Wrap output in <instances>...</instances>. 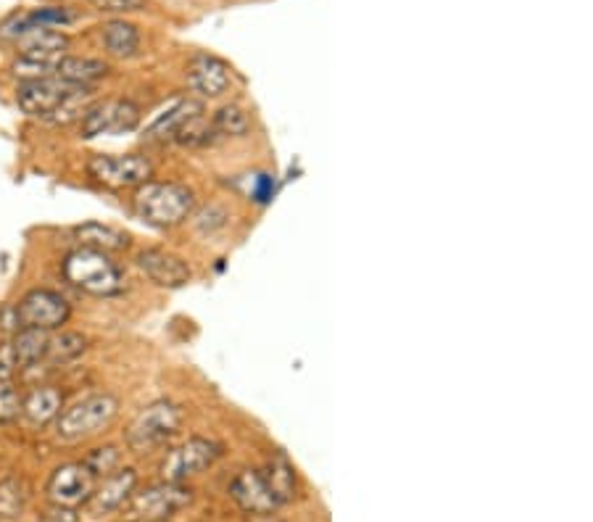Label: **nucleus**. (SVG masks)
<instances>
[{
	"label": "nucleus",
	"instance_id": "f257e3e1",
	"mask_svg": "<svg viewBox=\"0 0 593 522\" xmlns=\"http://www.w3.org/2000/svg\"><path fill=\"white\" fill-rule=\"evenodd\" d=\"M61 277L80 290L85 296L111 298L124 290V272L116 264L114 256L95 251V248L77 246L61 259Z\"/></svg>",
	"mask_w": 593,
	"mask_h": 522
},
{
	"label": "nucleus",
	"instance_id": "f03ea898",
	"mask_svg": "<svg viewBox=\"0 0 593 522\" xmlns=\"http://www.w3.org/2000/svg\"><path fill=\"white\" fill-rule=\"evenodd\" d=\"M132 209L145 225L156 230H172L182 225L196 209V193L182 182H145L135 188Z\"/></svg>",
	"mask_w": 593,
	"mask_h": 522
},
{
	"label": "nucleus",
	"instance_id": "7ed1b4c3",
	"mask_svg": "<svg viewBox=\"0 0 593 522\" xmlns=\"http://www.w3.org/2000/svg\"><path fill=\"white\" fill-rule=\"evenodd\" d=\"M119 409H122V404L111 391L90 393L85 399L61 409V414L53 422V433H56L58 441L64 443L87 441V438H95L103 430H109L119 417Z\"/></svg>",
	"mask_w": 593,
	"mask_h": 522
},
{
	"label": "nucleus",
	"instance_id": "20e7f679",
	"mask_svg": "<svg viewBox=\"0 0 593 522\" xmlns=\"http://www.w3.org/2000/svg\"><path fill=\"white\" fill-rule=\"evenodd\" d=\"M182 422H185L182 406L169 399L153 401L143 406L124 428V446L132 454H151V451L164 449L174 435L180 433Z\"/></svg>",
	"mask_w": 593,
	"mask_h": 522
},
{
	"label": "nucleus",
	"instance_id": "39448f33",
	"mask_svg": "<svg viewBox=\"0 0 593 522\" xmlns=\"http://www.w3.org/2000/svg\"><path fill=\"white\" fill-rule=\"evenodd\" d=\"M85 169L90 180L111 190L140 188L153 180V161L140 153H95Z\"/></svg>",
	"mask_w": 593,
	"mask_h": 522
},
{
	"label": "nucleus",
	"instance_id": "423d86ee",
	"mask_svg": "<svg viewBox=\"0 0 593 522\" xmlns=\"http://www.w3.org/2000/svg\"><path fill=\"white\" fill-rule=\"evenodd\" d=\"M225 446L214 438H203V435H190L188 441L167 451V457L161 459V480L164 483H185V480L196 478L201 472L222 459Z\"/></svg>",
	"mask_w": 593,
	"mask_h": 522
},
{
	"label": "nucleus",
	"instance_id": "0eeeda50",
	"mask_svg": "<svg viewBox=\"0 0 593 522\" xmlns=\"http://www.w3.org/2000/svg\"><path fill=\"white\" fill-rule=\"evenodd\" d=\"M14 312L19 330L29 327V330L53 333V330L69 325L74 309L69 304V298L61 296L58 290L32 288L19 298V304H14Z\"/></svg>",
	"mask_w": 593,
	"mask_h": 522
},
{
	"label": "nucleus",
	"instance_id": "6e6552de",
	"mask_svg": "<svg viewBox=\"0 0 593 522\" xmlns=\"http://www.w3.org/2000/svg\"><path fill=\"white\" fill-rule=\"evenodd\" d=\"M95 483H98V478L87 470L85 464L66 462L51 472V478L45 483V496L53 507L74 512V509L87 507V501L95 491Z\"/></svg>",
	"mask_w": 593,
	"mask_h": 522
},
{
	"label": "nucleus",
	"instance_id": "1a4fd4ad",
	"mask_svg": "<svg viewBox=\"0 0 593 522\" xmlns=\"http://www.w3.org/2000/svg\"><path fill=\"white\" fill-rule=\"evenodd\" d=\"M130 517L135 522H164L177 515L193 501V491L185 483H164L145 488L143 493H132Z\"/></svg>",
	"mask_w": 593,
	"mask_h": 522
},
{
	"label": "nucleus",
	"instance_id": "9d476101",
	"mask_svg": "<svg viewBox=\"0 0 593 522\" xmlns=\"http://www.w3.org/2000/svg\"><path fill=\"white\" fill-rule=\"evenodd\" d=\"M185 82L198 101L222 98L232 87V66L214 53H193L185 64Z\"/></svg>",
	"mask_w": 593,
	"mask_h": 522
},
{
	"label": "nucleus",
	"instance_id": "9b49d317",
	"mask_svg": "<svg viewBox=\"0 0 593 522\" xmlns=\"http://www.w3.org/2000/svg\"><path fill=\"white\" fill-rule=\"evenodd\" d=\"M135 267L159 288H185L193 280V269L188 261L159 246L140 248L135 254Z\"/></svg>",
	"mask_w": 593,
	"mask_h": 522
},
{
	"label": "nucleus",
	"instance_id": "f8f14e48",
	"mask_svg": "<svg viewBox=\"0 0 593 522\" xmlns=\"http://www.w3.org/2000/svg\"><path fill=\"white\" fill-rule=\"evenodd\" d=\"M69 93H72V85H66L58 77L27 80L16 85V106H19L22 114L35 116V119H48Z\"/></svg>",
	"mask_w": 593,
	"mask_h": 522
},
{
	"label": "nucleus",
	"instance_id": "ddd939ff",
	"mask_svg": "<svg viewBox=\"0 0 593 522\" xmlns=\"http://www.w3.org/2000/svg\"><path fill=\"white\" fill-rule=\"evenodd\" d=\"M230 499L238 504L246 515H275L280 509L275 491L269 488L264 472L248 467L230 483Z\"/></svg>",
	"mask_w": 593,
	"mask_h": 522
},
{
	"label": "nucleus",
	"instance_id": "4468645a",
	"mask_svg": "<svg viewBox=\"0 0 593 522\" xmlns=\"http://www.w3.org/2000/svg\"><path fill=\"white\" fill-rule=\"evenodd\" d=\"M135 488H138V470L135 467H116L111 475L95 483V491L87 501V507L98 517L119 512L132 499Z\"/></svg>",
	"mask_w": 593,
	"mask_h": 522
},
{
	"label": "nucleus",
	"instance_id": "2eb2a0df",
	"mask_svg": "<svg viewBox=\"0 0 593 522\" xmlns=\"http://www.w3.org/2000/svg\"><path fill=\"white\" fill-rule=\"evenodd\" d=\"M61 409H64V391L58 385H32L27 393H22V417L32 428L53 425Z\"/></svg>",
	"mask_w": 593,
	"mask_h": 522
},
{
	"label": "nucleus",
	"instance_id": "dca6fc26",
	"mask_svg": "<svg viewBox=\"0 0 593 522\" xmlns=\"http://www.w3.org/2000/svg\"><path fill=\"white\" fill-rule=\"evenodd\" d=\"M98 37H101L103 51L109 53L111 58L119 61H130V58L140 56L143 48V37H140L138 24L127 22L124 16H116L98 27Z\"/></svg>",
	"mask_w": 593,
	"mask_h": 522
},
{
	"label": "nucleus",
	"instance_id": "f3484780",
	"mask_svg": "<svg viewBox=\"0 0 593 522\" xmlns=\"http://www.w3.org/2000/svg\"><path fill=\"white\" fill-rule=\"evenodd\" d=\"M77 246L95 248V251H103V254H124L132 248V235L122 227L114 225H103V222H85V225H77L72 230Z\"/></svg>",
	"mask_w": 593,
	"mask_h": 522
},
{
	"label": "nucleus",
	"instance_id": "a211bd4d",
	"mask_svg": "<svg viewBox=\"0 0 593 522\" xmlns=\"http://www.w3.org/2000/svg\"><path fill=\"white\" fill-rule=\"evenodd\" d=\"M111 74V64L103 61V58L93 56H72L66 53L61 61H58L56 77L64 80L66 85L72 87H95L98 82H103Z\"/></svg>",
	"mask_w": 593,
	"mask_h": 522
},
{
	"label": "nucleus",
	"instance_id": "6ab92c4d",
	"mask_svg": "<svg viewBox=\"0 0 593 522\" xmlns=\"http://www.w3.org/2000/svg\"><path fill=\"white\" fill-rule=\"evenodd\" d=\"M203 111H206L203 101H198V98H182V101L169 106L164 114L156 116V119L145 127L143 140L145 143H164V140H172V135L180 130L182 122H188L190 116L203 114Z\"/></svg>",
	"mask_w": 593,
	"mask_h": 522
},
{
	"label": "nucleus",
	"instance_id": "aec40b11",
	"mask_svg": "<svg viewBox=\"0 0 593 522\" xmlns=\"http://www.w3.org/2000/svg\"><path fill=\"white\" fill-rule=\"evenodd\" d=\"M16 53H40V56H66L72 48V37L64 29L32 27L14 40Z\"/></svg>",
	"mask_w": 593,
	"mask_h": 522
},
{
	"label": "nucleus",
	"instance_id": "412c9836",
	"mask_svg": "<svg viewBox=\"0 0 593 522\" xmlns=\"http://www.w3.org/2000/svg\"><path fill=\"white\" fill-rule=\"evenodd\" d=\"M48 338H51V333H43V330H29V327L16 330V333L11 335V346H14L19 372L37 370L40 364H45Z\"/></svg>",
	"mask_w": 593,
	"mask_h": 522
},
{
	"label": "nucleus",
	"instance_id": "4be33fe9",
	"mask_svg": "<svg viewBox=\"0 0 593 522\" xmlns=\"http://www.w3.org/2000/svg\"><path fill=\"white\" fill-rule=\"evenodd\" d=\"M90 348V338L80 330H53L48 338V354H45V364L53 367H64V364L77 362L82 354Z\"/></svg>",
	"mask_w": 593,
	"mask_h": 522
},
{
	"label": "nucleus",
	"instance_id": "5701e85b",
	"mask_svg": "<svg viewBox=\"0 0 593 522\" xmlns=\"http://www.w3.org/2000/svg\"><path fill=\"white\" fill-rule=\"evenodd\" d=\"M261 472H264L269 488L275 491L280 507H285V504L296 499V470H293V464H290V459L285 454H275V457L261 467Z\"/></svg>",
	"mask_w": 593,
	"mask_h": 522
},
{
	"label": "nucleus",
	"instance_id": "b1692460",
	"mask_svg": "<svg viewBox=\"0 0 593 522\" xmlns=\"http://www.w3.org/2000/svg\"><path fill=\"white\" fill-rule=\"evenodd\" d=\"M211 127L217 138H246L251 132V114L240 103H225L211 116Z\"/></svg>",
	"mask_w": 593,
	"mask_h": 522
},
{
	"label": "nucleus",
	"instance_id": "393cba45",
	"mask_svg": "<svg viewBox=\"0 0 593 522\" xmlns=\"http://www.w3.org/2000/svg\"><path fill=\"white\" fill-rule=\"evenodd\" d=\"M64 56H40V53H16L11 61V74L19 82L27 80H45V77H56L58 61Z\"/></svg>",
	"mask_w": 593,
	"mask_h": 522
},
{
	"label": "nucleus",
	"instance_id": "a878e982",
	"mask_svg": "<svg viewBox=\"0 0 593 522\" xmlns=\"http://www.w3.org/2000/svg\"><path fill=\"white\" fill-rule=\"evenodd\" d=\"M217 132L211 127V119L203 114L190 116L188 122L180 124V130L172 135V143L182 145V148H206V145L217 143Z\"/></svg>",
	"mask_w": 593,
	"mask_h": 522
},
{
	"label": "nucleus",
	"instance_id": "bb28decb",
	"mask_svg": "<svg viewBox=\"0 0 593 522\" xmlns=\"http://www.w3.org/2000/svg\"><path fill=\"white\" fill-rule=\"evenodd\" d=\"M93 101H95V87H72V93L58 103V109L53 111L45 122L56 124V127H66V124L80 122L85 109Z\"/></svg>",
	"mask_w": 593,
	"mask_h": 522
},
{
	"label": "nucleus",
	"instance_id": "cd10ccee",
	"mask_svg": "<svg viewBox=\"0 0 593 522\" xmlns=\"http://www.w3.org/2000/svg\"><path fill=\"white\" fill-rule=\"evenodd\" d=\"M29 504V488L22 478L0 480V520H19Z\"/></svg>",
	"mask_w": 593,
	"mask_h": 522
},
{
	"label": "nucleus",
	"instance_id": "c85d7f7f",
	"mask_svg": "<svg viewBox=\"0 0 593 522\" xmlns=\"http://www.w3.org/2000/svg\"><path fill=\"white\" fill-rule=\"evenodd\" d=\"M111 103L114 98H95L90 106L85 109L80 119V138L93 140L98 135H106L109 132V122H111Z\"/></svg>",
	"mask_w": 593,
	"mask_h": 522
},
{
	"label": "nucleus",
	"instance_id": "c756f323",
	"mask_svg": "<svg viewBox=\"0 0 593 522\" xmlns=\"http://www.w3.org/2000/svg\"><path fill=\"white\" fill-rule=\"evenodd\" d=\"M143 111L135 101L130 98H114L111 103V122H109V135H124V132L138 130Z\"/></svg>",
	"mask_w": 593,
	"mask_h": 522
},
{
	"label": "nucleus",
	"instance_id": "7c9ffc66",
	"mask_svg": "<svg viewBox=\"0 0 593 522\" xmlns=\"http://www.w3.org/2000/svg\"><path fill=\"white\" fill-rule=\"evenodd\" d=\"M85 464L87 470L93 472L95 478L101 480L106 475L116 470V467H122V449L114 446V443H106V446H98V449L87 451V457L80 459Z\"/></svg>",
	"mask_w": 593,
	"mask_h": 522
},
{
	"label": "nucleus",
	"instance_id": "2f4dec72",
	"mask_svg": "<svg viewBox=\"0 0 593 522\" xmlns=\"http://www.w3.org/2000/svg\"><path fill=\"white\" fill-rule=\"evenodd\" d=\"M22 417V391L16 383H0V425H11Z\"/></svg>",
	"mask_w": 593,
	"mask_h": 522
},
{
	"label": "nucleus",
	"instance_id": "473e14b6",
	"mask_svg": "<svg viewBox=\"0 0 593 522\" xmlns=\"http://www.w3.org/2000/svg\"><path fill=\"white\" fill-rule=\"evenodd\" d=\"M95 11H101V14H109L111 19L116 16H127V14H138L148 6V0H87Z\"/></svg>",
	"mask_w": 593,
	"mask_h": 522
},
{
	"label": "nucleus",
	"instance_id": "72a5a7b5",
	"mask_svg": "<svg viewBox=\"0 0 593 522\" xmlns=\"http://www.w3.org/2000/svg\"><path fill=\"white\" fill-rule=\"evenodd\" d=\"M16 375H19V364H16L14 346H11V338H3L0 341V383H14Z\"/></svg>",
	"mask_w": 593,
	"mask_h": 522
},
{
	"label": "nucleus",
	"instance_id": "f704fd0d",
	"mask_svg": "<svg viewBox=\"0 0 593 522\" xmlns=\"http://www.w3.org/2000/svg\"><path fill=\"white\" fill-rule=\"evenodd\" d=\"M246 522H283V520L275 515H248Z\"/></svg>",
	"mask_w": 593,
	"mask_h": 522
}]
</instances>
